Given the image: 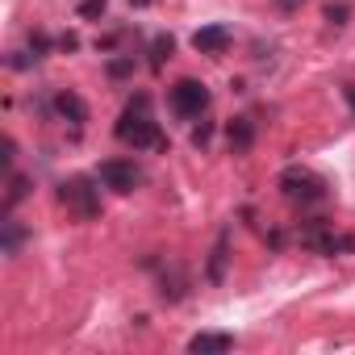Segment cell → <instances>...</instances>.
Here are the masks:
<instances>
[{
	"label": "cell",
	"mask_w": 355,
	"mask_h": 355,
	"mask_svg": "<svg viewBox=\"0 0 355 355\" xmlns=\"http://www.w3.org/2000/svg\"><path fill=\"white\" fill-rule=\"evenodd\" d=\"M226 255H230V230H222V234H218L214 255H209V280H214V284H222V280H226Z\"/></svg>",
	"instance_id": "4fadbf2b"
},
{
	"label": "cell",
	"mask_w": 355,
	"mask_h": 355,
	"mask_svg": "<svg viewBox=\"0 0 355 355\" xmlns=\"http://www.w3.org/2000/svg\"><path fill=\"white\" fill-rule=\"evenodd\" d=\"M226 46H230V30L226 26H201L193 34V51L197 55H226Z\"/></svg>",
	"instance_id": "ba28073f"
},
{
	"label": "cell",
	"mask_w": 355,
	"mask_h": 355,
	"mask_svg": "<svg viewBox=\"0 0 355 355\" xmlns=\"http://www.w3.org/2000/svg\"><path fill=\"white\" fill-rule=\"evenodd\" d=\"M130 5H134V9H146V5H150V0H130Z\"/></svg>",
	"instance_id": "cb8c5ba5"
},
{
	"label": "cell",
	"mask_w": 355,
	"mask_h": 355,
	"mask_svg": "<svg viewBox=\"0 0 355 355\" xmlns=\"http://www.w3.org/2000/svg\"><path fill=\"white\" fill-rule=\"evenodd\" d=\"M347 17H351V9L343 5V0H330V5H326V21L330 26H347Z\"/></svg>",
	"instance_id": "2e32d148"
},
{
	"label": "cell",
	"mask_w": 355,
	"mask_h": 355,
	"mask_svg": "<svg viewBox=\"0 0 355 355\" xmlns=\"http://www.w3.org/2000/svg\"><path fill=\"white\" fill-rule=\"evenodd\" d=\"M167 105H171L175 117L197 121V117H205V109H209V88H205L201 80H180V84H171Z\"/></svg>",
	"instance_id": "5b68a950"
},
{
	"label": "cell",
	"mask_w": 355,
	"mask_h": 355,
	"mask_svg": "<svg viewBox=\"0 0 355 355\" xmlns=\"http://www.w3.org/2000/svg\"><path fill=\"white\" fill-rule=\"evenodd\" d=\"M171 51H175V42H171V38H167V34H159V38H155V42H150V67H155V71H159V67H163V63H167V59H171Z\"/></svg>",
	"instance_id": "9a60e30c"
},
{
	"label": "cell",
	"mask_w": 355,
	"mask_h": 355,
	"mask_svg": "<svg viewBox=\"0 0 355 355\" xmlns=\"http://www.w3.org/2000/svg\"><path fill=\"white\" fill-rule=\"evenodd\" d=\"M101 180H92V175H67V180L59 184V205H67V214H76L80 222H92L101 218Z\"/></svg>",
	"instance_id": "3957f363"
},
{
	"label": "cell",
	"mask_w": 355,
	"mask_h": 355,
	"mask_svg": "<svg viewBox=\"0 0 355 355\" xmlns=\"http://www.w3.org/2000/svg\"><path fill=\"white\" fill-rule=\"evenodd\" d=\"M343 96H347V105H351V117H355V84H343Z\"/></svg>",
	"instance_id": "603a6c76"
},
{
	"label": "cell",
	"mask_w": 355,
	"mask_h": 355,
	"mask_svg": "<svg viewBox=\"0 0 355 355\" xmlns=\"http://www.w3.org/2000/svg\"><path fill=\"white\" fill-rule=\"evenodd\" d=\"M26 197H30V175L13 171V175H9V193H5V214H13Z\"/></svg>",
	"instance_id": "5bb4252c"
},
{
	"label": "cell",
	"mask_w": 355,
	"mask_h": 355,
	"mask_svg": "<svg viewBox=\"0 0 355 355\" xmlns=\"http://www.w3.org/2000/svg\"><path fill=\"white\" fill-rule=\"evenodd\" d=\"M301 5H305V0H276V9H280V13H297Z\"/></svg>",
	"instance_id": "7402d4cb"
},
{
	"label": "cell",
	"mask_w": 355,
	"mask_h": 355,
	"mask_svg": "<svg viewBox=\"0 0 355 355\" xmlns=\"http://www.w3.org/2000/svg\"><path fill=\"white\" fill-rule=\"evenodd\" d=\"M105 9H109V0H84V5H80V17L96 21V17H105Z\"/></svg>",
	"instance_id": "ac0fdd59"
},
{
	"label": "cell",
	"mask_w": 355,
	"mask_h": 355,
	"mask_svg": "<svg viewBox=\"0 0 355 355\" xmlns=\"http://www.w3.org/2000/svg\"><path fill=\"white\" fill-rule=\"evenodd\" d=\"M226 138H230V150H251V142H255V121H251V117H230Z\"/></svg>",
	"instance_id": "7c38bea8"
},
{
	"label": "cell",
	"mask_w": 355,
	"mask_h": 355,
	"mask_svg": "<svg viewBox=\"0 0 355 355\" xmlns=\"http://www.w3.org/2000/svg\"><path fill=\"white\" fill-rule=\"evenodd\" d=\"M55 46H59V51H67V55H71V51H76V46H80V38H76V34H59V38H55Z\"/></svg>",
	"instance_id": "44dd1931"
},
{
	"label": "cell",
	"mask_w": 355,
	"mask_h": 355,
	"mask_svg": "<svg viewBox=\"0 0 355 355\" xmlns=\"http://www.w3.org/2000/svg\"><path fill=\"white\" fill-rule=\"evenodd\" d=\"M276 189L284 193V201H288V205H301V209L322 205V201L330 197L326 180H322V175H318L313 167H301V163H293V167H284V171H280Z\"/></svg>",
	"instance_id": "7a4b0ae2"
},
{
	"label": "cell",
	"mask_w": 355,
	"mask_h": 355,
	"mask_svg": "<svg viewBox=\"0 0 355 355\" xmlns=\"http://www.w3.org/2000/svg\"><path fill=\"white\" fill-rule=\"evenodd\" d=\"M130 71H134V59H113V63H109V76H117V80L130 76Z\"/></svg>",
	"instance_id": "ffe728a7"
},
{
	"label": "cell",
	"mask_w": 355,
	"mask_h": 355,
	"mask_svg": "<svg viewBox=\"0 0 355 355\" xmlns=\"http://www.w3.org/2000/svg\"><path fill=\"white\" fill-rule=\"evenodd\" d=\"M51 105H55V117H59V121H71V125H84V121H88V105H84V96L71 92V88L55 92Z\"/></svg>",
	"instance_id": "52a82bcc"
},
{
	"label": "cell",
	"mask_w": 355,
	"mask_h": 355,
	"mask_svg": "<svg viewBox=\"0 0 355 355\" xmlns=\"http://www.w3.org/2000/svg\"><path fill=\"white\" fill-rule=\"evenodd\" d=\"M21 243H26V226L13 214H5V222H0V251H5V255H21Z\"/></svg>",
	"instance_id": "8fae6325"
},
{
	"label": "cell",
	"mask_w": 355,
	"mask_h": 355,
	"mask_svg": "<svg viewBox=\"0 0 355 355\" xmlns=\"http://www.w3.org/2000/svg\"><path fill=\"white\" fill-rule=\"evenodd\" d=\"M113 134H117V142H125V146H134V150H167V134L159 130L146 92H138V96L121 109Z\"/></svg>",
	"instance_id": "6da1fadb"
},
{
	"label": "cell",
	"mask_w": 355,
	"mask_h": 355,
	"mask_svg": "<svg viewBox=\"0 0 355 355\" xmlns=\"http://www.w3.org/2000/svg\"><path fill=\"white\" fill-rule=\"evenodd\" d=\"M301 247L313 251V255H347V251H355V239L338 234L326 218H309L301 226Z\"/></svg>",
	"instance_id": "277c9868"
},
{
	"label": "cell",
	"mask_w": 355,
	"mask_h": 355,
	"mask_svg": "<svg viewBox=\"0 0 355 355\" xmlns=\"http://www.w3.org/2000/svg\"><path fill=\"white\" fill-rule=\"evenodd\" d=\"M30 51H34V55L42 59V55L51 51V38H46V34H30Z\"/></svg>",
	"instance_id": "d6986e66"
},
{
	"label": "cell",
	"mask_w": 355,
	"mask_h": 355,
	"mask_svg": "<svg viewBox=\"0 0 355 355\" xmlns=\"http://www.w3.org/2000/svg\"><path fill=\"white\" fill-rule=\"evenodd\" d=\"M209 138H214V121H205V117H201V125H193V146H197V150H205V146H209Z\"/></svg>",
	"instance_id": "e0dca14e"
},
{
	"label": "cell",
	"mask_w": 355,
	"mask_h": 355,
	"mask_svg": "<svg viewBox=\"0 0 355 355\" xmlns=\"http://www.w3.org/2000/svg\"><path fill=\"white\" fill-rule=\"evenodd\" d=\"M96 180L105 184V189H113V193H134L138 184H142V167L138 163H130V159H105L101 167H96Z\"/></svg>",
	"instance_id": "8992f818"
},
{
	"label": "cell",
	"mask_w": 355,
	"mask_h": 355,
	"mask_svg": "<svg viewBox=\"0 0 355 355\" xmlns=\"http://www.w3.org/2000/svg\"><path fill=\"white\" fill-rule=\"evenodd\" d=\"M234 347V334H218V330H201L189 338V351L193 355H218V351H230Z\"/></svg>",
	"instance_id": "9c48e42d"
},
{
	"label": "cell",
	"mask_w": 355,
	"mask_h": 355,
	"mask_svg": "<svg viewBox=\"0 0 355 355\" xmlns=\"http://www.w3.org/2000/svg\"><path fill=\"white\" fill-rule=\"evenodd\" d=\"M184 293H189V276H184L180 263H171V268L159 276V297H163V301H180Z\"/></svg>",
	"instance_id": "30bf717a"
}]
</instances>
